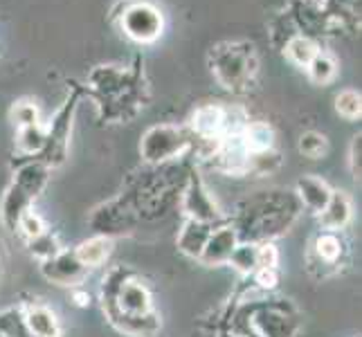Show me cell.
I'll return each instance as SVG.
<instances>
[{
  "label": "cell",
  "instance_id": "6da1fadb",
  "mask_svg": "<svg viewBox=\"0 0 362 337\" xmlns=\"http://www.w3.org/2000/svg\"><path fill=\"white\" fill-rule=\"evenodd\" d=\"M209 68L223 88H228L232 93H241L252 83L257 74L259 68L257 47L250 41L218 43L209 52Z\"/></svg>",
  "mask_w": 362,
  "mask_h": 337
},
{
  "label": "cell",
  "instance_id": "7a4b0ae2",
  "mask_svg": "<svg viewBox=\"0 0 362 337\" xmlns=\"http://www.w3.org/2000/svg\"><path fill=\"white\" fill-rule=\"evenodd\" d=\"M117 20L122 32L140 45L158 41L162 36V30H165L162 11L153 3H146V0H133V3H129Z\"/></svg>",
  "mask_w": 362,
  "mask_h": 337
},
{
  "label": "cell",
  "instance_id": "3957f363",
  "mask_svg": "<svg viewBox=\"0 0 362 337\" xmlns=\"http://www.w3.org/2000/svg\"><path fill=\"white\" fill-rule=\"evenodd\" d=\"M288 14L297 28V34L308 36L315 43L329 36L340 34V28L331 20V16L324 11L320 0H295L288 7Z\"/></svg>",
  "mask_w": 362,
  "mask_h": 337
},
{
  "label": "cell",
  "instance_id": "277c9868",
  "mask_svg": "<svg viewBox=\"0 0 362 337\" xmlns=\"http://www.w3.org/2000/svg\"><path fill=\"white\" fill-rule=\"evenodd\" d=\"M187 144H189V140L180 129L162 124V126H153L144 133L140 142V153L146 162H165L182 153Z\"/></svg>",
  "mask_w": 362,
  "mask_h": 337
},
{
  "label": "cell",
  "instance_id": "5b68a950",
  "mask_svg": "<svg viewBox=\"0 0 362 337\" xmlns=\"http://www.w3.org/2000/svg\"><path fill=\"white\" fill-rule=\"evenodd\" d=\"M192 129L198 135V140H216L223 131V106L205 104L192 117Z\"/></svg>",
  "mask_w": 362,
  "mask_h": 337
},
{
  "label": "cell",
  "instance_id": "8992f818",
  "mask_svg": "<svg viewBox=\"0 0 362 337\" xmlns=\"http://www.w3.org/2000/svg\"><path fill=\"white\" fill-rule=\"evenodd\" d=\"M340 32L360 28V0H320Z\"/></svg>",
  "mask_w": 362,
  "mask_h": 337
},
{
  "label": "cell",
  "instance_id": "52a82bcc",
  "mask_svg": "<svg viewBox=\"0 0 362 337\" xmlns=\"http://www.w3.org/2000/svg\"><path fill=\"white\" fill-rule=\"evenodd\" d=\"M234 247H236V234L234 230L226 227L209 236L201 256L205 264H223V261H230Z\"/></svg>",
  "mask_w": 362,
  "mask_h": 337
},
{
  "label": "cell",
  "instance_id": "ba28073f",
  "mask_svg": "<svg viewBox=\"0 0 362 337\" xmlns=\"http://www.w3.org/2000/svg\"><path fill=\"white\" fill-rule=\"evenodd\" d=\"M117 304L127 315H146L148 310H151V297H148L142 283L129 281L119 288Z\"/></svg>",
  "mask_w": 362,
  "mask_h": 337
},
{
  "label": "cell",
  "instance_id": "9c48e42d",
  "mask_svg": "<svg viewBox=\"0 0 362 337\" xmlns=\"http://www.w3.org/2000/svg\"><path fill=\"white\" fill-rule=\"evenodd\" d=\"M297 194L308 209H313L320 214V211L327 207V203L331 201L333 191L329 189V184L324 180H320L315 176H304L297 182Z\"/></svg>",
  "mask_w": 362,
  "mask_h": 337
},
{
  "label": "cell",
  "instance_id": "30bf717a",
  "mask_svg": "<svg viewBox=\"0 0 362 337\" xmlns=\"http://www.w3.org/2000/svg\"><path fill=\"white\" fill-rule=\"evenodd\" d=\"M320 214H322L320 220H322L324 227L340 230L349 223V218H351V203H349V198L342 191H333L331 201L327 203V207H324Z\"/></svg>",
  "mask_w": 362,
  "mask_h": 337
},
{
  "label": "cell",
  "instance_id": "8fae6325",
  "mask_svg": "<svg viewBox=\"0 0 362 337\" xmlns=\"http://www.w3.org/2000/svg\"><path fill=\"white\" fill-rule=\"evenodd\" d=\"M25 326L34 337H59V321L54 313L45 306H34L25 315Z\"/></svg>",
  "mask_w": 362,
  "mask_h": 337
},
{
  "label": "cell",
  "instance_id": "7c38bea8",
  "mask_svg": "<svg viewBox=\"0 0 362 337\" xmlns=\"http://www.w3.org/2000/svg\"><path fill=\"white\" fill-rule=\"evenodd\" d=\"M241 137H243V144L247 148V153L270 151L272 144H274V131L268 122H247Z\"/></svg>",
  "mask_w": 362,
  "mask_h": 337
},
{
  "label": "cell",
  "instance_id": "4fadbf2b",
  "mask_svg": "<svg viewBox=\"0 0 362 337\" xmlns=\"http://www.w3.org/2000/svg\"><path fill=\"white\" fill-rule=\"evenodd\" d=\"M110 249H113V241L106 239V236H97V239L81 243L74 256H77V261L83 268H95V266H102L108 259Z\"/></svg>",
  "mask_w": 362,
  "mask_h": 337
},
{
  "label": "cell",
  "instance_id": "5bb4252c",
  "mask_svg": "<svg viewBox=\"0 0 362 337\" xmlns=\"http://www.w3.org/2000/svg\"><path fill=\"white\" fill-rule=\"evenodd\" d=\"M281 52L288 57L295 66L306 68L310 64V59H313L320 52V43H315L313 39H308V36L297 34V36H293L288 43H286V47L281 49Z\"/></svg>",
  "mask_w": 362,
  "mask_h": 337
},
{
  "label": "cell",
  "instance_id": "9a60e30c",
  "mask_svg": "<svg viewBox=\"0 0 362 337\" xmlns=\"http://www.w3.org/2000/svg\"><path fill=\"white\" fill-rule=\"evenodd\" d=\"M306 72H308L310 81L317 85H324V83L333 81V77L338 74V64H335V59L329 52H322L320 49V52L310 59V64L306 66Z\"/></svg>",
  "mask_w": 362,
  "mask_h": 337
},
{
  "label": "cell",
  "instance_id": "2e32d148",
  "mask_svg": "<svg viewBox=\"0 0 362 337\" xmlns=\"http://www.w3.org/2000/svg\"><path fill=\"white\" fill-rule=\"evenodd\" d=\"M268 30H270V41L277 49H284L286 43H288L293 36H297V28H295V23L288 14V9L274 16L268 25Z\"/></svg>",
  "mask_w": 362,
  "mask_h": 337
},
{
  "label": "cell",
  "instance_id": "e0dca14e",
  "mask_svg": "<svg viewBox=\"0 0 362 337\" xmlns=\"http://www.w3.org/2000/svg\"><path fill=\"white\" fill-rule=\"evenodd\" d=\"M187 209L192 211V214L196 216V220L198 223H203V220H207V218H211L214 214L211 211H216V207H214V203L209 201V196H207V191L203 189L201 184H192V189H189V194H187Z\"/></svg>",
  "mask_w": 362,
  "mask_h": 337
},
{
  "label": "cell",
  "instance_id": "ac0fdd59",
  "mask_svg": "<svg viewBox=\"0 0 362 337\" xmlns=\"http://www.w3.org/2000/svg\"><path fill=\"white\" fill-rule=\"evenodd\" d=\"M209 239V234H207V227L203 223H198V220H192L189 225L185 227L182 236H180V247L185 249L187 254H201L203 252V247Z\"/></svg>",
  "mask_w": 362,
  "mask_h": 337
},
{
  "label": "cell",
  "instance_id": "d6986e66",
  "mask_svg": "<svg viewBox=\"0 0 362 337\" xmlns=\"http://www.w3.org/2000/svg\"><path fill=\"white\" fill-rule=\"evenodd\" d=\"M45 142H47V131L41 126V124L18 129L16 144H18V148L23 153H39L45 148Z\"/></svg>",
  "mask_w": 362,
  "mask_h": 337
},
{
  "label": "cell",
  "instance_id": "ffe728a7",
  "mask_svg": "<svg viewBox=\"0 0 362 337\" xmlns=\"http://www.w3.org/2000/svg\"><path fill=\"white\" fill-rule=\"evenodd\" d=\"M45 178H47V171L43 165H28L18 171V180L16 184L21 189L28 194V196H36V191H41V187L45 184Z\"/></svg>",
  "mask_w": 362,
  "mask_h": 337
},
{
  "label": "cell",
  "instance_id": "44dd1931",
  "mask_svg": "<svg viewBox=\"0 0 362 337\" xmlns=\"http://www.w3.org/2000/svg\"><path fill=\"white\" fill-rule=\"evenodd\" d=\"M335 110L340 112L344 119H358L362 112V99L358 90H342L335 97Z\"/></svg>",
  "mask_w": 362,
  "mask_h": 337
},
{
  "label": "cell",
  "instance_id": "7402d4cb",
  "mask_svg": "<svg viewBox=\"0 0 362 337\" xmlns=\"http://www.w3.org/2000/svg\"><path fill=\"white\" fill-rule=\"evenodd\" d=\"M327 148H329V142H327V137H324L322 133L308 131V133H304L302 137H299V151H302V155H306L310 160L322 158L324 153H327Z\"/></svg>",
  "mask_w": 362,
  "mask_h": 337
},
{
  "label": "cell",
  "instance_id": "603a6c76",
  "mask_svg": "<svg viewBox=\"0 0 362 337\" xmlns=\"http://www.w3.org/2000/svg\"><path fill=\"white\" fill-rule=\"evenodd\" d=\"M11 122H14L18 129L34 126V124H41L39 106H36L34 102H28V99H23V102H18L14 108H11Z\"/></svg>",
  "mask_w": 362,
  "mask_h": 337
},
{
  "label": "cell",
  "instance_id": "cb8c5ba5",
  "mask_svg": "<svg viewBox=\"0 0 362 337\" xmlns=\"http://www.w3.org/2000/svg\"><path fill=\"white\" fill-rule=\"evenodd\" d=\"M317 254L324 259V261H329V264H333V261H338L340 252H342V245H340V239L335 236L333 232H327V234H322L317 243Z\"/></svg>",
  "mask_w": 362,
  "mask_h": 337
},
{
  "label": "cell",
  "instance_id": "d4e9b609",
  "mask_svg": "<svg viewBox=\"0 0 362 337\" xmlns=\"http://www.w3.org/2000/svg\"><path fill=\"white\" fill-rule=\"evenodd\" d=\"M230 261L241 272H252L257 268V247L255 245H239V247H234Z\"/></svg>",
  "mask_w": 362,
  "mask_h": 337
},
{
  "label": "cell",
  "instance_id": "484cf974",
  "mask_svg": "<svg viewBox=\"0 0 362 337\" xmlns=\"http://www.w3.org/2000/svg\"><path fill=\"white\" fill-rule=\"evenodd\" d=\"M18 225H21V230L28 239H39V236H43V230H45L41 216L34 214V211H30V209H25L18 216Z\"/></svg>",
  "mask_w": 362,
  "mask_h": 337
},
{
  "label": "cell",
  "instance_id": "4316f807",
  "mask_svg": "<svg viewBox=\"0 0 362 337\" xmlns=\"http://www.w3.org/2000/svg\"><path fill=\"white\" fill-rule=\"evenodd\" d=\"M279 261V252L274 245H261L257 247V266L259 268H274Z\"/></svg>",
  "mask_w": 362,
  "mask_h": 337
},
{
  "label": "cell",
  "instance_id": "83f0119b",
  "mask_svg": "<svg viewBox=\"0 0 362 337\" xmlns=\"http://www.w3.org/2000/svg\"><path fill=\"white\" fill-rule=\"evenodd\" d=\"M277 270L274 268H259L257 272V283L261 285V288H274L277 285Z\"/></svg>",
  "mask_w": 362,
  "mask_h": 337
},
{
  "label": "cell",
  "instance_id": "f1b7e54d",
  "mask_svg": "<svg viewBox=\"0 0 362 337\" xmlns=\"http://www.w3.org/2000/svg\"><path fill=\"white\" fill-rule=\"evenodd\" d=\"M351 169H354V176L360 178V135L354 137V144H351Z\"/></svg>",
  "mask_w": 362,
  "mask_h": 337
}]
</instances>
